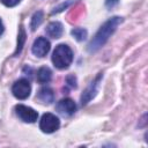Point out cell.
Instances as JSON below:
<instances>
[{"label":"cell","mask_w":148,"mask_h":148,"mask_svg":"<svg viewBox=\"0 0 148 148\" xmlns=\"http://www.w3.org/2000/svg\"><path fill=\"white\" fill-rule=\"evenodd\" d=\"M123 18L119 16H114L112 18H110L109 21H106L97 31V34L95 35V37L90 40V43L88 44V51L89 52H96L97 50H99L109 39V37L116 31L117 27L121 23Z\"/></svg>","instance_id":"6da1fadb"},{"label":"cell","mask_w":148,"mask_h":148,"mask_svg":"<svg viewBox=\"0 0 148 148\" xmlns=\"http://www.w3.org/2000/svg\"><path fill=\"white\" fill-rule=\"evenodd\" d=\"M50 51V42L44 37H38L32 44V53L37 57H44Z\"/></svg>","instance_id":"52a82bcc"},{"label":"cell","mask_w":148,"mask_h":148,"mask_svg":"<svg viewBox=\"0 0 148 148\" xmlns=\"http://www.w3.org/2000/svg\"><path fill=\"white\" fill-rule=\"evenodd\" d=\"M57 111L62 116H72L76 111V104L71 98H62L57 104Z\"/></svg>","instance_id":"8992f818"},{"label":"cell","mask_w":148,"mask_h":148,"mask_svg":"<svg viewBox=\"0 0 148 148\" xmlns=\"http://www.w3.org/2000/svg\"><path fill=\"white\" fill-rule=\"evenodd\" d=\"M24 40H25V32H24V29L23 27L21 25L20 28V32H18V38H17V49L15 51V54L20 53L22 47H23V44H24Z\"/></svg>","instance_id":"5bb4252c"},{"label":"cell","mask_w":148,"mask_h":148,"mask_svg":"<svg viewBox=\"0 0 148 148\" xmlns=\"http://www.w3.org/2000/svg\"><path fill=\"white\" fill-rule=\"evenodd\" d=\"M67 84L71 86L72 88H76V79L73 75L67 76Z\"/></svg>","instance_id":"e0dca14e"},{"label":"cell","mask_w":148,"mask_h":148,"mask_svg":"<svg viewBox=\"0 0 148 148\" xmlns=\"http://www.w3.org/2000/svg\"><path fill=\"white\" fill-rule=\"evenodd\" d=\"M37 98H38L40 102H43V103H47V104H49V103L53 102L54 95H53V91H52L51 88L45 87V88H42V89L38 91V94H37Z\"/></svg>","instance_id":"30bf717a"},{"label":"cell","mask_w":148,"mask_h":148,"mask_svg":"<svg viewBox=\"0 0 148 148\" xmlns=\"http://www.w3.org/2000/svg\"><path fill=\"white\" fill-rule=\"evenodd\" d=\"M42 21H43V12L38 10L34 14V16L31 18V24H30L31 30H36V28L42 23Z\"/></svg>","instance_id":"7c38bea8"},{"label":"cell","mask_w":148,"mask_h":148,"mask_svg":"<svg viewBox=\"0 0 148 148\" xmlns=\"http://www.w3.org/2000/svg\"><path fill=\"white\" fill-rule=\"evenodd\" d=\"M101 77H102V73H99V75H98V76L87 87V89L83 91V94H82V96H81V103H82V105H84V104H87L88 102H90V99L96 95Z\"/></svg>","instance_id":"ba28073f"},{"label":"cell","mask_w":148,"mask_h":148,"mask_svg":"<svg viewBox=\"0 0 148 148\" xmlns=\"http://www.w3.org/2000/svg\"><path fill=\"white\" fill-rule=\"evenodd\" d=\"M72 35L75 37L76 40L81 42V40H84V39L87 38L88 32H87V30L83 29V28H75V29L72 30Z\"/></svg>","instance_id":"4fadbf2b"},{"label":"cell","mask_w":148,"mask_h":148,"mask_svg":"<svg viewBox=\"0 0 148 148\" xmlns=\"http://www.w3.org/2000/svg\"><path fill=\"white\" fill-rule=\"evenodd\" d=\"M46 35L49 36V37H51V38H59V37H61V35H62V31H64V28H62V24L60 23V22H58V21H56V22H51L47 27H46Z\"/></svg>","instance_id":"9c48e42d"},{"label":"cell","mask_w":148,"mask_h":148,"mask_svg":"<svg viewBox=\"0 0 148 148\" xmlns=\"http://www.w3.org/2000/svg\"><path fill=\"white\" fill-rule=\"evenodd\" d=\"M15 111H16V114L18 116V118L24 123H35L38 118L37 111H35L32 108H29L23 104L16 105Z\"/></svg>","instance_id":"5b68a950"},{"label":"cell","mask_w":148,"mask_h":148,"mask_svg":"<svg viewBox=\"0 0 148 148\" xmlns=\"http://www.w3.org/2000/svg\"><path fill=\"white\" fill-rule=\"evenodd\" d=\"M59 118L53 113H44L39 123V128L44 133H53L59 128Z\"/></svg>","instance_id":"3957f363"},{"label":"cell","mask_w":148,"mask_h":148,"mask_svg":"<svg viewBox=\"0 0 148 148\" xmlns=\"http://www.w3.org/2000/svg\"><path fill=\"white\" fill-rule=\"evenodd\" d=\"M30 91H31V87H30V83L28 80L25 79H20L17 80L13 87H12V92L13 95L18 98V99H25L29 97L30 95Z\"/></svg>","instance_id":"277c9868"},{"label":"cell","mask_w":148,"mask_h":148,"mask_svg":"<svg viewBox=\"0 0 148 148\" xmlns=\"http://www.w3.org/2000/svg\"><path fill=\"white\" fill-rule=\"evenodd\" d=\"M118 1H119V0H105V5H106V7L112 8L113 6H116V5L118 3Z\"/></svg>","instance_id":"ac0fdd59"},{"label":"cell","mask_w":148,"mask_h":148,"mask_svg":"<svg viewBox=\"0 0 148 148\" xmlns=\"http://www.w3.org/2000/svg\"><path fill=\"white\" fill-rule=\"evenodd\" d=\"M1 2L7 7H14L20 2V0H1Z\"/></svg>","instance_id":"2e32d148"},{"label":"cell","mask_w":148,"mask_h":148,"mask_svg":"<svg viewBox=\"0 0 148 148\" xmlns=\"http://www.w3.org/2000/svg\"><path fill=\"white\" fill-rule=\"evenodd\" d=\"M52 77V72L49 67L44 66V67H40L37 72V80L39 83H46L51 80Z\"/></svg>","instance_id":"8fae6325"},{"label":"cell","mask_w":148,"mask_h":148,"mask_svg":"<svg viewBox=\"0 0 148 148\" xmlns=\"http://www.w3.org/2000/svg\"><path fill=\"white\" fill-rule=\"evenodd\" d=\"M72 60H73V52L68 45L59 44L54 49L52 54V62L57 68L59 69L67 68L71 65Z\"/></svg>","instance_id":"7a4b0ae2"},{"label":"cell","mask_w":148,"mask_h":148,"mask_svg":"<svg viewBox=\"0 0 148 148\" xmlns=\"http://www.w3.org/2000/svg\"><path fill=\"white\" fill-rule=\"evenodd\" d=\"M3 32V24H2V21H1V18H0V35Z\"/></svg>","instance_id":"d6986e66"},{"label":"cell","mask_w":148,"mask_h":148,"mask_svg":"<svg viewBox=\"0 0 148 148\" xmlns=\"http://www.w3.org/2000/svg\"><path fill=\"white\" fill-rule=\"evenodd\" d=\"M72 3H74V1L72 0V1H67V2H64V3H61L60 6H58L57 8H54V10L52 12V14H56V13H59V12H61V10H64L65 8H67L69 5H72Z\"/></svg>","instance_id":"9a60e30c"}]
</instances>
